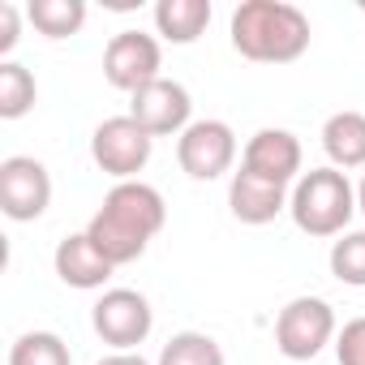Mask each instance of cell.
<instances>
[{"mask_svg": "<svg viewBox=\"0 0 365 365\" xmlns=\"http://www.w3.org/2000/svg\"><path fill=\"white\" fill-rule=\"evenodd\" d=\"M163 220H168V207H163V194L155 185H146V180H120V185L108 190L103 207L86 224V237L95 241V250L112 267H125V262H138L146 254V245L163 228Z\"/></svg>", "mask_w": 365, "mask_h": 365, "instance_id": "6da1fadb", "label": "cell"}, {"mask_svg": "<svg viewBox=\"0 0 365 365\" xmlns=\"http://www.w3.org/2000/svg\"><path fill=\"white\" fill-rule=\"evenodd\" d=\"M232 48L254 65H292L309 48V18L288 0H245L232 14Z\"/></svg>", "mask_w": 365, "mask_h": 365, "instance_id": "7a4b0ae2", "label": "cell"}, {"mask_svg": "<svg viewBox=\"0 0 365 365\" xmlns=\"http://www.w3.org/2000/svg\"><path fill=\"white\" fill-rule=\"evenodd\" d=\"M288 211L305 237H344L356 211V190L348 185V172L339 168H309L292 185Z\"/></svg>", "mask_w": 365, "mask_h": 365, "instance_id": "3957f363", "label": "cell"}, {"mask_svg": "<svg viewBox=\"0 0 365 365\" xmlns=\"http://www.w3.org/2000/svg\"><path fill=\"white\" fill-rule=\"evenodd\" d=\"M335 339V309L322 297H292L275 318V348L288 361H309Z\"/></svg>", "mask_w": 365, "mask_h": 365, "instance_id": "277c9868", "label": "cell"}, {"mask_svg": "<svg viewBox=\"0 0 365 365\" xmlns=\"http://www.w3.org/2000/svg\"><path fill=\"white\" fill-rule=\"evenodd\" d=\"M150 146L155 138L125 112V116H108L95 133H91V159L99 163V172L120 180H133L146 163H150Z\"/></svg>", "mask_w": 365, "mask_h": 365, "instance_id": "5b68a950", "label": "cell"}, {"mask_svg": "<svg viewBox=\"0 0 365 365\" xmlns=\"http://www.w3.org/2000/svg\"><path fill=\"white\" fill-rule=\"evenodd\" d=\"M91 327H95V335H99L103 344H112L116 352H133V348L150 335L155 309H150V301H146L142 292H133V288H108V292L95 301V309H91Z\"/></svg>", "mask_w": 365, "mask_h": 365, "instance_id": "8992f818", "label": "cell"}, {"mask_svg": "<svg viewBox=\"0 0 365 365\" xmlns=\"http://www.w3.org/2000/svg\"><path fill=\"white\" fill-rule=\"evenodd\" d=\"M52 207V176L31 155H9L0 163V211L18 224L39 220Z\"/></svg>", "mask_w": 365, "mask_h": 365, "instance_id": "52a82bcc", "label": "cell"}, {"mask_svg": "<svg viewBox=\"0 0 365 365\" xmlns=\"http://www.w3.org/2000/svg\"><path fill=\"white\" fill-rule=\"evenodd\" d=\"M237 159V133L224 120H194L176 138V163L194 180H215Z\"/></svg>", "mask_w": 365, "mask_h": 365, "instance_id": "ba28073f", "label": "cell"}, {"mask_svg": "<svg viewBox=\"0 0 365 365\" xmlns=\"http://www.w3.org/2000/svg\"><path fill=\"white\" fill-rule=\"evenodd\" d=\"M190 112H194V99H190V91L180 86V82H172V78H155L150 86H142V91H133V99H129V116L150 133V138H180L194 120H190Z\"/></svg>", "mask_w": 365, "mask_h": 365, "instance_id": "9c48e42d", "label": "cell"}, {"mask_svg": "<svg viewBox=\"0 0 365 365\" xmlns=\"http://www.w3.org/2000/svg\"><path fill=\"white\" fill-rule=\"evenodd\" d=\"M159 65H163V52H159V43H155L150 35H142V31H120V35H112L108 48H103V78H108L116 91H129V95L142 91V86H150L155 78H163Z\"/></svg>", "mask_w": 365, "mask_h": 365, "instance_id": "30bf717a", "label": "cell"}, {"mask_svg": "<svg viewBox=\"0 0 365 365\" xmlns=\"http://www.w3.org/2000/svg\"><path fill=\"white\" fill-rule=\"evenodd\" d=\"M241 168L262 176V180H275V185L301 180V142H297V133H288V129H258L245 142Z\"/></svg>", "mask_w": 365, "mask_h": 365, "instance_id": "8fae6325", "label": "cell"}, {"mask_svg": "<svg viewBox=\"0 0 365 365\" xmlns=\"http://www.w3.org/2000/svg\"><path fill=\"white\" fill-rule=\"evenodd\" d=\"M228 207L241 224H271L279 211H288V185H275V180H262L254 172H232L228 185Z\"/></svg>", "mask_w": 365, "mask_h": 365, "instance_id": "7c38bea8", "label": "cell"}, {"mask_svg": "<svg viewBox=\"0 0 365 365\" xmlns=\"http://www.w3.org/2000/svg\"><path fill=\"white\" fill-rule=\"evenodd\" d=\"M52 267H56V275H61V284H69V288H82V292H91V288H103L108 284V275L116 271L99 250H95V241L86 237V232H69L61 245H56V254H52Z\"/></svg>", "mask_w": 365, "mask_h": 365, "instance_id": "4fadbf2b", "label": "cell"}, {"mask_svg": "<svg viewBox=\"0 0 365 365\" xmlns=\"http://www.w3.org/2000/svg\"><path fill=\"white\" fill-rule=\"evenodd\" d=\"M322 150L331 159V168L339 172H352V168H365V112H335L327 116L322 125Z\"/></svg>", "mask_w": 365, "mask_h": 365, "instance_id": "5bb4252c", "label": "cell"}, {"mask_svg": "<svg viewBox=\"0 0 365 365\" xmlns=\"http://www.w3.org/2000/svg\"><path fill=\"white\" fill-rule=\"evenodd\" d=\"M211 26V0H159L155 31L168 43H194Z\"/></svg>", "mask_w": 365, "mask_h": 365, "instance_id": "9a60e30c", "label": "cell"}, {"mask_svg": "<svg viewBox=\"0 0 365 365\" xmlns=\"http://www.w3.org/2000/svg\"><path fill=\"white\" fill-rule=\"evenodd\" d=\"M26 18L35 22L39 35H48V39H69V35L82 31L86 5H82V0H31V5H26Z\"/></svg>", "mask_w": 365, "mask_h": 365, "instance_id": "2e32d148", "label": "cell"}, {"mask_svg": "<svg viewBox=\"0 0 365 365\" xmlns=\"http://www.w3.org/2000/svg\"><path fill=\"white\" fill-rule=\"evenodd\" d=\"M39 99V86H35V73L18 61H0V116L5 120H18L35 108Z\"/></svg>", "mask_w": 365, "mask_h": 365, "instance_id": "e0dca14e", "label": "cell"}, {"mask_svg": "<svg viewBox=\"0 0 365 365\" xmlns=\"http://www.w3.org/2000/svg\"><path fill=\"white\" fill-rule=\"evenodd\" d=\"M9 365H73L69 344L56 331H26L9 348Z\"/></svg>", "mask_w": 365, "mask_h": 365, "instance_id": "ac0fdd59", "label": "cell"}, {"mask_svg": "<svg viewBox=\"0 0 365 365\" xmlns=\"http://www.w3.org/2000/svg\"><path fill=\"white\" fill-rule=\"evenodd\" d=\"M159 365H224V348L202 331H180L163 344Z\"/></svg>", "mask_w": 365, "mask_h": 365, "instance_id": "d6986e66", "label": "cell"}, {"mask_svg": "<svg viewBox=\"0 0 365 365\" xmlns=\"http://www.w3.org/2000/svg\"><path fill=\"white\" fill-rule=\"evenodd\" d=\"M331 275L348 288H365V232H344L331 245Z\"/></svg>", "mask_w": 365, "mask_h": 365, "instance_id": "ffe728a7", "label": "cell"}, {"mask_svg": "<svg viewBox=\"0 0 365 365\" xmlns=\"http://www.w3.org/2000/svg\"><path fill=\"white\" fill-rule=\"evenodd\" d=\"M335 356H339V365H365V318L344 322V331L335 339Z\"/></svg>", "mask_w": 365, "mask_h": 365, "instance_id": "44dd1931", "label": "cell"}, {"mask_svg": "<svg viewBox=\"0 0 365 365\" xmlns=\"http://www.w3.org/2000/svg\"><path fill=\"white\" fill-rule=\"evenodd\" d=\"M18 26H22V14L14 0H0V56H9L18 48Z\"/></svg>", "mask_w": 365, "mask_h": 365, "instance_id": "7402d4cb", "label": "cell"}, {"mask_svg": "<svg viewBox=\"0 0 365 365\" xmlns=\"http://www.w3.org/2000/svg\"><path fill=\"white\" fill-rule=\"evenodd\" d=\"M99 365H150V361L138 356V352H112V356H103Z\"/></svg>", "mask_w": 365, "mask_h": 365, "instance_id": "603a6c76", "label": "cell"}, {"mask_svg": "<svg viewBox=\"0 0 365 365\" xmlns=\"http://www.w3.org/2000/svg\"><path fill=\"white\" fill-rule=\"evenodd\" d=\"M356 207H361V215H365V180H361V190H356Z\"/></svg>", "mask_w": 365, "mask_h": 365, "instance_id": "cb8c5ba5", "label": "cell"}]
</instances>
